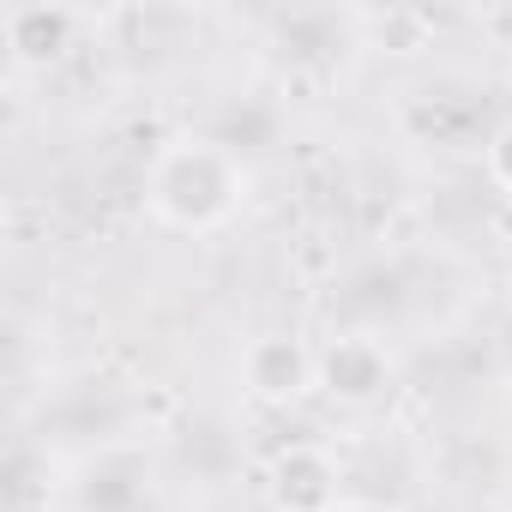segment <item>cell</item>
I'll return each instance as SVG.
<instances>
[{
  "label": "cell",
  "mask_w": 512,
  "mask_h": 512,
  "mask_svg": "<svg viewBox=\"0 0 512 512\" xmlns=\"http://www.w3.org/2000/svg\"><path fill=\"white\" fill-rule=\"evenodd\" d=\"M151 211L175 229H217L241 205V163L217 139H175L151 163Z\"/></svg>",
  "instance_id": "cell-1"
},
{
  "label": "cell",
  "mask_w": 512,
  "mask_h": 512,
  "mask_svg": "<svg viewBox=\"0 0 512 512\" xmlns=\"http://www.w3.org/2000/svg\"><path fill=\"white\" fill-rule=\"evenodd\" d=\"M241 386L260 404H296L320 386V356H308V344L290 332H266L241 350Z\"/></svg>",
  "instance_id": "cell-2"
},
{
  "label": "cell",
  "mask_w": 512,
  "mask_h": 512,
  "mask_svg": "<svg viewBox=\"0 0 512 512\" xmlns=\"http://www.w3.org/2000/svg\"><path fill=\"white\" fill-rule=\"evenodd\" d=\"M320 392L344 410H368L392 392V356L374 338H332L320 350Z\"/></svg>",
  "instance_id": "cell-3"
},
{
  "label": "cell",
  "mask_w": 512,
  "mask_h": 512,
  "mask_svg": "<svg viewBox=\"0 0 512 512\" xmlns=\"http://www.w3.org/2000/svg\"><path fill=\"white\" fill-rule=\"evenodd\" d=\"M272 512H338V464L320 446H284L266 470Z\"/></svg>",
  "instance_id": "cell-4"
},
{
  "label": "cell",
  "mask_w": 512,
  "mask_h": 512,
  "mask_svg": "<svg viewBox=\"0 0 512 512\" xmlns=\"http://www.w3.org/2000/svg\"><path fill=\"white\" fill-rule=\"evenodd\" d=\"M73 31H79V13H67V7H13L7 13V49L25 67L61 61L73 49Z\"/></svg>",
  "instance_id": "cell-5"
},
{
  "label": "cell",
  "mask_w": 512,
  "mask_h": 512,
  "mask_svg": "<svg viewBox=\"0 0 512 512\" xmlns=\"http://www.w3.org/2000/svg\"><path fill=\"white\" fill-rule=\"evenodd\" d=\"M79 500L91 512H127L139 500V476L133 470H115V464H91L85 482H79Z\"/></svg>",
  "instance_id": "cell-6"
},
{
  "label": "cell",
  "mask_w": 512,
  "mask_h": 512,
  "mask_svg": "<svg viewBox=\"0 0 512 512\" xmlns=\"http://www.w3.org/2000/svg\"><path fill=\"white\" fill-rule=\"evenodd\" d=\"M482 163H488V181H494L500 193H512V121H500V127L488 133Z\"/></svg>",
  "instance_id": "cell-7"
},
{
  "label": "cell",
  "mask_w": 512,
  "mask_h": 512,
  "mask_svg": "<svg viewBox=\"0 0 512 512\" xmlns=\"http://www.w3.org/2000/svg\"><path fill=\"white\" fill-rule=\"evenodd\" d=\"M338 512H392V506H374V500H344Z\"/></svg>",
  "instance_id": "cell-8"
}]
</instances>
